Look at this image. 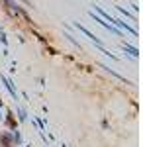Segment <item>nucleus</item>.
<instances>
[{
	"label": "nucleus",
	"mask_w": 143,
	"mask_h": 147,
	"mask_svg": "<svg viewBox=\"0 0 143 147\" xmlns=\"http://www.w3.org/2000/svg\"><path fill=\"white\" fill-rule=\"evenodd\" d=\"M112 26H116L118 30H125V32H130L133 37H137V30H135V28H132V26H130L127 22L120 20V18H112Z\"/></svg>",
	"instance_id": "nucleus-1"
},
{
	"label": "nucleus",
	"mask_w": 143,
	"mask_h": 147,
	"mask_svg": "<svg viewBox=\"0 0 143 147\" xmlns=\"http://www.w3.org/2000/svg\"><path fill=\"white\" fill-rule=\"evenodd\" d=\"M75 28H77L78 32H80V34H84L88 37V39H90V41H94V43H96V45L98 47H104V43H102V41H100L98 39V35H94L92 34V32H90V30H86V28H84V26H80V24L78 22H75Z\"/></svg>",
	"instance_id": "nucleus-2"
},
{
	"label": "nucleus",
	"mask_w": 143,
	"mask_h": 147,
	"mask_svg": "<svg viewBox=\"0 0 143 147\" xmlns=\"http://www.w3.org/2000/svg\"><path fill=\"white\" fill-rule=\"evenodd\" d=\"M0 80L4 82V86H6V90L10 92V96H12V98H14L16 102H18V90H16V86H14V82H12V80L8 79L6 75H2V77H0Z\"/></svg>",
	"instance_id": "nucleus-3"
},
{
	"label": "nucleus",
	"mask_w": 143,
	"mask_h": 147,
	"mask_svg": "<svg viewBox=\"0 0 143 147\" xmlns=\"http://www.w3.org/2000/svg\"><path fill=\"white\" fill-rule=\"evenodd\" d=\"M0 145L2 147H12L14 145V139H12L10 131H2V134H0Z\"/></svg>",
	"instance_id": "nucleus-4"
},
{
	"label": "nucleus",
	"mask_w": 143,
	"mask_h": 147,
	"mask_svg": "<svg viewBox=\"0 0 143 147\" xmlns=\"http://www.w3.org/2000/svg\"><path fill=\"white\" fill-rule=\"evenodd\" d=\"M6 125L10 127V131H14L16 127H18V122H16V118H14V114L8 112V118H6Z\"/></svg>",
	"instance_id": "nucleus-5"
},
{
	"label": "nucleus",
	"mask_w": 143,
	"mask_h": 147,
	"mask_svg": "<svg viewBox=\"0 0 143 147\" xmlns=\"http://www.w3.org/2000/svg\"><path fill=\"white\" fill-rule=\"evenodd\" d=\"M16 114H18L16 116L18 122H28V114H26V110H24L22 106H16Z\"/></svg>",
	"instance_id": "nucleus-6"
},
{
	"label": "nucleus",
	"mask_w": 143,
	"mask_h": 147,
	"mask_svg": "<svg viewBox=\"0 0 143 147\" xmlns=\"http://www.w3.org/2000/svg\"><path fill=\"white\" fill-rule=\"evenodd\" d=\"M121 47H123V51H125V53H130L132 57H137V55H139L137 47H132V45H127V43H125V45H121Z\"/></svg>",
	"instance_id": "nucleus-7"
},
{
	"label": "nucleus",
	"mask_w": 143,
	"mask_h": 147,
	"mask_svg": "<svg viewBox=\"0 0 143 147\" xmlns=\"http://www.w3.org/2000/svg\"><path fill=\"white\" fill-rule=\"evenodd\" d=\"M12 139H14V145H22V134H20V131H18V129H14V131H12Z\"/></svg>",
	"instance_id": "nucleus-8"
},
{
	"label": "nucleus",
	"mask_w": 143,
	"mask_h": 147,
	"mask_svg": "<svg viewBox=\"0 0 143 147\" xmlns=\"http://www.w3.org/2000/svg\"><path fill=\"white\" fill-rule=\"evenodd\" d=\"M118 12H120V14H123L125 18H130L132 22H135V16H133V14H130V12L125 10V8H121V6H118Z\"/></svg>",
	"instance_id": "nucleus-9"
},
{
	"label": "nucleus",
	"mask_w": 143,
	"mask_h": 147,
	"mask_svg": "<svg viewBox=\"0 0 143 147\" xmlns=\"http://www.w3.org/2000/svg\"><path fill=\"white\" fill-rule=\"evenodd\" d=\"M0 43L4 47H8V39H6V34H4V32H0Z\"/></svg>",
	"instance_id": "nucleus-10"
},
{
	"label": "nucleus",
	"mask_w": 143,
	"mask_h": 147,
	"mask_svg": "<svg viewBox=\"0 0 143 147\" xmlns=\"http://www.w3.org/2000/svg\"><path fill=\"white\" fill-rule=\"evenodd\" d=\"M65 37H67V39H69V41H71V43H73V45H77V47H80V43H78V41H77V39H75V37H73V35H71V34H67Z\"/></svg>",
	"instance_id": "nucleus-11"
},
{
	"label": "nucleus",
	"mask_w": 143,
	"mask_h": 147,
	"mask_svg": "<svg viewBox=\"0 0 143 147\" xmlns=\"http://www.w3.org/2000/svg\"><path fill=\"white\" fill-rule=\"evenodd\" d=\"M2 108H4V102H2V98H0V110H2Z\"/></svg>",
	"instance_id": "nucleus-12"
},
{
	"label": "nucleus",
	"mask_w": 143,
	"mask_h": 147,
	"mask_svg": "<svg viewBox=\"0 0 143 147\" xmlns=\"http://www.w3.org/2000/svg\"><path fill=\"white\" fill-rule=\"evenodd\" d=\"M2 120H4V116H2V110H0V122H2Z\"/></svg>",
	"instance_id": "nucleus-13"
},
{
	"label": "nucleus",
	"mask_w": 143,
	"mask_h": 147,
	"mask_svg": "<svg viewBox=\"0 0 143 147\" xmlns=\"http://www.w3.org/2000/svg\"><path fill=\"white\" fill-rule=\"evenodd\" d=\"M0 32H2V26H0Z\"/></svg>",
	"instance_id": "nucleus-14"
},
{
	"label": "nucleus",
	"mask_w": 143,
	"mask_h": 147,
	"mask_svg": "<svg viewBox=\"0 0 143 147\" xmlns=\"http://www.w3.org/2000/svg\"><path fill=\"white\" fill-rule=\"evenodd\" d=\"M12 147H14V145H12Z\"/></svg>",
	"instance_id": "nucleus-15"
}]
</instances>
